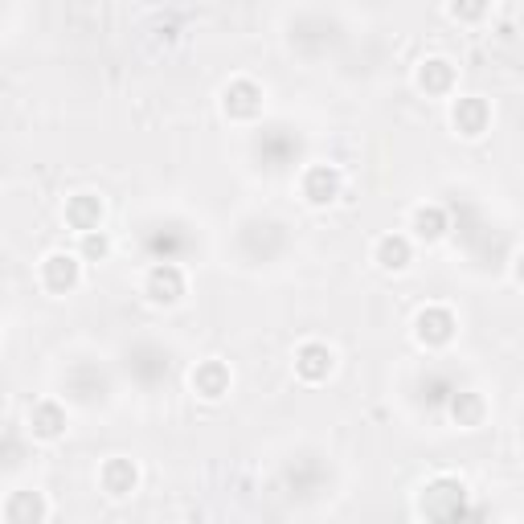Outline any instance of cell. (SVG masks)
I'll return each mask as SVG.
<instances>
[{
  "label": "cell",
  "mask_w": 524,
  "mask_h": 524,
  "mask_svg": "<svg viewBox=\"0 0 524 524\" xmlns=\"http://www.w3.org/2000/svg\"><path fill=\"white\" fill-rule=\"evenodd\" d=\"M463 500H467V488H463V479L455 475H439V479H430V484L422 488V512L426 516H459L463 512Z\"/></svg>",
  "instance_id": "1"
},
{
  "label": "cell",
  "mask_w": 524,
  "mask_h": 524,
  "mask_svg": "<svg viewBox=\"0 0 524 524\" xmlns=\"http://www.w3.org/2000/svg\"><path fill=\"white\" fill-rule=\"evenodd\" d=\"M78 279H82V258L78 254L54 250V254H46V262H41V283H46V291H54V295L74 291Z\"/></svg>",
  "instance_id": "2"
},
{
  "label": "cell",
  "mask_w": 524,
  "mask_h": 524,
  "mask_svg": "<svg viewBox=\"0 0 524 524\" xmlns=\"http://www.w3.org/2000/svg\"><path fill=\"white\" fill-rule=\"evenodd\" d=\"M336 369V353L328 344L320 340H308V344H299V353H295V373L308 381V385H320L328 381V373Z\"/></svg>",
  "instance_id": "3"
},
{
  "label": "cell",
  "mask_w": 524,
  "mask_h": 524,
  "mask_svg": "<svg viewBox=\"0 0 524 524\" xmlns=\"http://www.w3.org/2000/svg\"><path fill=\"white\" fill-rule=\"evenodd\" d=\"M344 189V177H340V168L332 164H312L308 172H303V197H308L312 205H332Z\"/></svg>",
  "instance_id": "4"
},
{
  "label": "cell",
  "mask_w": 524,
  "mask_h": 524,
  "mask_svg": "<svg viewBox=\"0 0 524 524\" xmlns=\"http://www.w3.org/2000/svg\"><path fill=\"white\" fill-rule=\"evenodd\" d=\"M144 291H148L152 303H177L185 295V271L177 267V262H156V267L148 271Z\"/></svg>",
  "instance_id": "5"
},
{
  "label": "cell",
  "mask_w": 524,
  "mask_h": 524,
  "mask_svg": "<svg viewBox=\"0 0 524 524\" xmlns=\"http://www.w3.org/2000/svg\"><path fill=\"white\" fill-rule=\"evenodd\" d=\"M29 430L37 443H58L66 434V410L58 402H37L29 410Z\"/></svg>",
  "instance_id": "6"
},
{
  "label": "cell",
  "mask_w": 524,
  "mask_h": 524,
  "mask_svg": "<svg viewBox=\"0 0 524 524\" xmlns=\"http://www.w3.org/2000/svg\"><path fill=\"white\" fill-rule=\"evenodd\" d=\"M451 123H455L459 136L479 140V136L488 131V123H492V111H488V103H484V99H459V103H455V111H451Z\"/></svg>",
  "instance_id": "7"
},
{
  "label": "cell",
  "mask_w": 524,
  "mask_h": 524,
  "mask_svg": "<svg viewBox=\"0 0 524 524\" xmlns=\"http://www.w3.org/2000/svg\"><path fill=\"white\" fill-rule=\"evenodd\" d=\"M414 328H418V340H422V344L439 348V344H451V336H455V316H451L447 308H426V312H418Z\"/></svg>",
  "instance_id": "8"
},
{
  "label": "cell",
  "mask_w": 524,
  "mask_h": 524,
  "mask_svg": "<svg viewBox=\"0 0 524 524\" xmlns=\"http://www.w3.org/2000/svg\"><path fill=\"white\" fill-rule=\"evenodd\" d=\"M193 393H197V398H205V402H222L226 393H230V369H226L222 361L197 365V373H193Z\"/></svg>",
  "instance_id": "9"
},
{
  "label": "cell",
  "mask_w": 524,
  "mask_h": 524,
  "mask_svg": "<svg viewBox=\"0 0 524 524\" xmlns=\"http://www.w3.org/2000/svg\"><path fill=\"white\" fill-rule=\"evenodd\" d=\"M66 222H70L78 234H86V230H103V201H99L95 193H78V197H70V201H66Z\"/></svg>",
  "instance_id": "10"
},
{
  "label": "cell",
  "mask_w": 524,
  "mask_h": 524,
  "mask_svg": "<svg viewBox=\"0 0 524 524\" xmlns=\"http://www.w3.org/2000/svg\"><path fill=\"white\" fill-rule=\"evenodd\" d=\"M99 479H103V492H107V496L123 500V496L136 492L140 471H136V463H131V459H111V463L99 471Z\"/></svg>",
  "instance_id": "11"
},
{
  "label": "cell",
  "mask_w": 524,
  "mask_h": 524,
  "mask_svg": "<svg viewBox=\"0 0 524 524\" xmlns=\"http://www.w3.org/2000/svg\"><path fill=\"white\" fill-rule=\"evenodd\" d=\"M262 111V91L250 82V78H238L226 86V115L234 119H254Z\"/></svg>",
  "instance_id": "12"
},
{
  "label": "cell",
  "mask_w": 524,
  "mask_h": 524,
  "mask_svg": "<svg viewBox=\"0 0 524 524\" xmlns=\"http://www.w3.org/2000/svg\"><path fill=\"white\" fill-rule=\"evenodd\" d=\"M373 258H377V267H381V271H406V267H410V258H414V246H410L406 234H385V238L377 242Z\"/></svg>",
  "instance_id": "13"
},
{
  "label": "cell",
  "mask_w": 524,
  "mask_h": 524,
  "mask_svg": "<svg viewBox=\"0 0 524 524\" xmlns=\"http://www.w3.org/2000/svg\"><path fill=\"white\" fill-rule=\"evenodd\" d=\"M418 86L426 95H451L455 91V66L447 58H430L418 70Z\"/></svg>",
  "instance_id": "14"
},
{
  "label": "cell",
  "mask_w": 524,
  "mask_h": 524,
  "mask_svg": "<svg viewBox=\"0 0 524 524\" xmlns=\"http://www.w3.org/2000/svg\"><path fill=\"white\" fill-rule=\"evenodd\" d=\"M410 230H414V238H422V242H439V238L447 234V213H443L439 205H418L414 217H410Z\"/></svg>",
  "instance_id": "15"
},
{
  "label": "cell",
  "mask_w": 524,
  "mask_h": 524,
  "mask_svg": "<svg viewBox=\"0 0 524 524\" xmlns=\"http://www.w3.org/2000/svg\"><path fill=\"white\" fill-rule=\"evenodd\" d=\"M46 516H50V504L41 500L37 492H17L5 504V520H46Z\"/></svg>",
  "instance_id": "16"
},
{
  "label": "cell",
  "mask_w": 524,
  "mask_h": 524,
  "mask_svg": "<svg viewBox=\"0 0 524 524\" xmlns=\"http://www.w3.org/2000/svg\"><path fill=\"white\" fill-rule=\"evenodd\" d=\"M451 414L459 418V426H479L484 422V398H479V393H459V398L451 402Z\"/></svg>",
  "instance_id": "17"
},
{
  "label": "cell",
  "mask_w": 524,
  "mask_h": 524,
  "mask_svg": "<svg viewBox=\"0 0 524 524\" xmlns=\"http://www.w3.org/2000/svg\"><path fill=\"white\" fill-rule=\"evenodd\" d=\"M492 9V0H451V17L455 21H484Z\"/></svg>",
  "instance_id": "18"
},
{
  "label": "cell",
  "mask_w": 524,
  "mask_h": 524,
  "mask_svg": "<svg viewBox=\"0 0 524 524\" xmlns=\"http://www.w3.org/2000/svg\"><path fill=\"white\" fill-rule=\"evenodd\" d=\"M107 250H111V242H107L103 230H86L82 234V258H107Z\"/></svg>",
  "instance_id": "19"
}]
</instances>
